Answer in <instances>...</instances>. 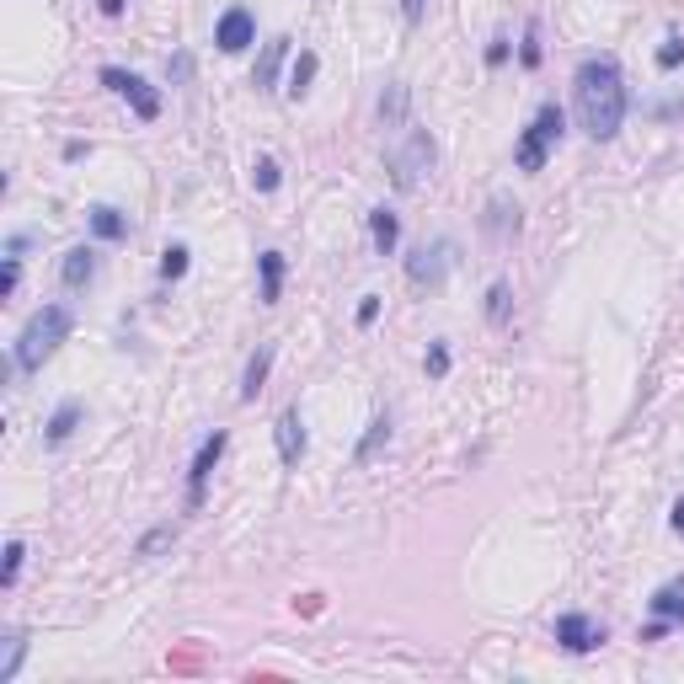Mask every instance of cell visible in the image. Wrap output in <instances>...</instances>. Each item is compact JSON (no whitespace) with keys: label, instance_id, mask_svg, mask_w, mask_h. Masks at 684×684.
Wrapping results in <instances>:
<instances>
[{"label":"cell","instance_id":"obj_19","mask_svg":"<svg viewBox=\"0 0 684 684\" xmlns=\"http://www.w3.org/2000/svg\"><path fill=\"white\" fill-rule=\"evenodd\" d=\"M91 230H97L102 241H123L129 236V214H118L113 204H97L91 209Z\"/></svg>","mask_w":684,"mask_h":684},{"label":"cell","instance_id":"obj_21","mask_svg":"<svg viewBox=\"0 0 684 684\" xmlns=\"http://www.w3.org/2000/svg\"><path fill=\"white\" fill-rule=\"evenodd\" d=\"M385 439H391V417H375V423H369V433L359 439V449H353V460L369 465V460L380 455V444H385Z\"/></svg>","mask_w":684,"mask_h":684},{"label":"cell","instance_id":"obj_4","mask_svg":"<svg viewBox=\"0 0 684 684\" xmlns=\"http://www.w3.org/2000/svg\"><path fill=\"white\" fill-rule=\"evenodd\" d=\"M562 134H567V113L556 102H546L535 113V123L519 134V145H513V161H519V171H546V155L551 145H562Z\"/></svg>","mask_w":684,"mask_h":684},{"label":"cell","instance_id":"obj_34","mask_svg":"<svg viewBox=\"0 0 684 684\" xmlns=\"http://www.w3.org/2000/svg\"><path fill=\"white\" fill-rule=\"evenodd\" d=\"M17 278H22V262H17V257H6V273H0V294L17 289Z\"/></svg>","mask_w":684,"mask_h":684},{"label":"cell","instance_id":"obj_12","mask_svg":"<svg viewBox=\"0 0 684 684\" xmlns=\"http://www.w3.org/2000/svg\"><path fill=\"white\" fill-rule=\"evenodd\" d=\"M59 278H65V289H86L97 278V252L91 246H70L65 262H59Z\"/></svg>","mask_w":684,"mask_h":684},{"label":"cell","instance_id":"obj_9","mask_svg":"<svg viewBox=\"0 0 684 684\" xmlns=\"http://www.w3.org/2000/svg\"><path fill=\"white\" fill-rule=\"evenodd\" d=\"M556 642H562L567 652H594V647L604 642V626H594V620H588V615H578V610H572V615H562V620H556Z\"/></svg>","mask_w":684,"mask_h":684},{"label":"cell","instance_id":"obj_8","mask_svg":"<svg viewBox=\"0 0 684 684\" xmlns=\"http://www.w3.org/2000/svg\"><path fill=\"white\" fill-rule=\"evenodd\" d=\"M225 433H209L204 444H198V455H193V471H188V508H198L204 503V487H209V476H214V465H220V455H225Z\"/></svg>","mask_w":684,"mask_h":684},{"label":"cell","instance_id":"obj_3","mask_svg":"<svg viewBox=\"0 0 684 684\" xmlns=\"http://www.w3.org/2000/svg\"><path fill=\"white\" fill-rule=\"evenodd\" d=\"M433 161H439V145H433L428 129H401V139L385 150V171H391L396 193H417L423 182L433 177Z\"/></svg>","mask_w":684,"mask_h":684},{"label":"cell","instance_id":"obj_1","mask_svg":"<svg viewBox=\"0 0 684 684\" xmlns=\"http://www.w3.org/2000/svg\"><path fill=\"white\" fill-rule=\"evenodd\" d=\"M572 97H578V118L594 139H615L626 123V81H620L615 59H583L572 75Z\"/></svg>","mask_w":684,"mask_h":684},{"label":"cell","instance_id":"obj_15","mask_svg":"<svg viewBox=\"0 0 684 684\" xmlns=\"http://www.w3.org/2000/svg\"><path fill=\"white\" fill-rule=\"evenodd\" d=\"M81 412H86V407H81V401H75V396H70V401H59V407H54V417H49V428H43V439H49V444H65L70 433L81 428Z\"/></svg>","mask_w":684,"mask_h":684},{"label":"cell","instance_id":"obj_16","mask_svg":"<svg viewBox=\"0 0 684 684\" xmlns=\"http://www.w3.org/2000/svg\"><path fill=\"white\" fill-rule=\"evenodd\" d=\"M273 342H262V348L252 353V364H246V380H241V401H257V391L268 385V369H273Z\"/></svg>","mask_w":684,"mask_h":684},{"label":"cell","instance_id":"obj_18","mask_svg":"<svg viewBox=\"0 0 684 684\" xmlns=\"http://www.w3.org/2000/svg\"><path fill=\"white\" fill-rule=\"evenodd\" d=\"M257 268H262V305H278V294H284V252H262Z\"/></svg>","mask_w":684,"mask_h":684},{"label":"cell","instance_id":"obj_30","mask_svg":"<svg viewBox=\"0 0 684 684\" xmlns=\"http://www.w3.org/2000/svg\"><path fill=\"white\" fill-rule=\"evenodd\" d=\"M423 369H428L433 380H444V375H449V348H444V342H433V348H428V359H423Z\"/></svg>","mask_w":684,"mask_h":684},{"label":"cell","instance_id":"obj_29","mask_svg":"<svg viewBox=\"0 0 684 684\" xmlns=\"http://www.w3.org/2000/svg\"><path fill=\"white\" fill-rule=\"evenodd\" d=\"M684 65V38H663L658 49V70H679Z\"/></svg>","mask_w":684,"mask_h":684},{"label":"cell","instance_id":"obj_10","mask_svg":"<svg viewBox=\"0 0 684 684\" xmlns=\"http://www.w3.org/2000/svg\"><path fill=\"white\" fill-rule=\"evenodd\" d=\"M273 439H278V460L289 465H300V455H305V423H300V407H289L284 417H278V428H273Z\"/></svg>","mask_w":684,"mask_h":684},{"label":"cell","instance_id":"obj_2","mask_svg":"<svg viewBox=\"0 0 684 684\" xmlns=\"http://www.w3.org/2000/svg\"><path fill=\"white\" fill-rule=\"evenodd\" d=\"M70 326H75L70 305H43V310H33V321H27L22 337H17V369H22V375H38V369L54 359L59 342L70 337Z\"/></svg>","mask_w":684,"mask_h":684},{"label":"cell","instance_id":"obj_25","mask_svg":"<svg viewBox=\"0 0 684 684\" xmlns=\"http://www.w3.org/2000/svg\"><path fill=\"white\" fill-rule=\"evenodd\" d=\"M508 300H513L508 284H492V289H487V321H492V326L508 321Z\"/></svg>","mask_w":684,"mask_h":684},{"label":"cell","instance_id":"obj_26","mask_svg":"<svg viewBox=\"0 0 684 684\" xmlns=\"http://www.w3.org/2000/svg\"><path fill=\"white\" fill-rule=\"evenodd\" d=\"M22 562H27V546H22V540H11V546H6V572H0V583H6V588H17Z\"/></svg>","mask_w":684,"mask_h":684},{"label":"cell","instance_id":"obj_7","mask_svg":"<svg viewBox=\"0 0 684 684\" xmlns=\"http://www.w3.org/2000/svg\"><path fill=\"white\" fill-rule=\"evenodd\" d=\"M214 43H220L225 54H241V49H252L257 43V17L246 6H230L220 22H214Z\"/></svg>","mask_w":684,"mask_h":684},{"label":"cell","instance_id":"obj_24","mask_svg":"<svg viewBox=\"0 0 684 684\" xmlns=\"http://www.w3.org/2000/svg\"><path fill=\"white\" fill-rule=\"evenodd\" d=\"M182 273H188V246H166V252H161V278H166V284H177Z\"/></svg>","mask_w":684,"mask_h":684},{"label":"cell","instance_id":"obj_36","mask_svg":"<svg viewBox=\"0 0 684 684\" xmlns=\"http://www.w3.org/2000/svg\"><path fill=\"white\" fill-rule=\"evenodd\" d=\"M503 59H508V38H492V43H487V65L497 70Z\"/></svg>","mask_w":684,"mask_h":684},{"label":"cell","instance_id":"obj_32","mask_svg":"<svg viewBox=\"0 0 684 684\" xmlns=\"http://www.w3.org/2000/svg\"><path fill=\"white\" fill-rule=\"evenodd\" d=\"M375 316H380V294H364L359 300V326H375Z\"/></svg>","mask_w":684,"mask_h":684},{"label":"cell","instance_id":"obj_11","mask_svg":"<svg viewBox=\"0 0 684 684\" xmlns=\"http://www.w3.org/2000/svg\"><path fill=\"white\" fill-rule=\"evenodd\" d=\"M481 230H487L492 241H508L513 230H519V204H513L508 193H497L487 204V214H481Z\"/></svg>","mask_w":684,"mask_h":684},{"label":"cell","instance_id":"obj_13","mask_svg":"<svg viewBox=\"0 0 684 684\" xmlns=\"http://www.w3.org/2000/svg\"><path fill=\"white\" fill-rule=\"evenodd\" d=\"M284 59H289V38H273L268 49H262V59H257V70H252V86H257V91H273V81H278V70H284Z\"/></svg>","mask_w":684,"mask_h":684},{"label":"cell","instance_id":"obj_23","mask_svg":"<svg viewBox=\"0 0 684 684\" xmlns=\"http://www.w3.org/2000/svg\"><path fill=\"white\" fill-rule=\"evenodd\" d=\"M171 540H177V524H155V530L134 546V556H161V551L171 546Z\"/></svg>","mask_w":684,"mask_h":684},{"label":"cell","instance_id":"obj_17","mask_svg":"<svg viewBox=\"0 0 684 684\" xmlns=\"http://www.w3.org/2000/svg\"><path fill=\"white\" fill-rule=\"evenodd\" d=\"M369 236H375V252L380 257H391L396 241H401V220H396L391 209H375V214H369Z\"/></svg>","mask_w":684,"mask_h":684},{"label":"cell","instance_id":"obj_6","mask_svg":"<svg viewBox=\"0 0 684 684\" xmlns=\"http://www.w3.org/2000/svg\"><path fill=\"white\" fill-rule=\"evenodd\" d=\"M102 86H107V91H118V97H123V102H129V107H134V113H139V118H145V123H155V118H161V97H155V91H150L145 81H139V75H134V70H118V65H102Z\"/></svg>","mask_w":684,"mask_h":684},{"label":"cell","instance_id":"obj_28","mask_svg":"<svg viewBox=\"0 0 684 684\" xmlns=\"http://www.w3.org/2000/svg\"><path fill=\"white\" fill-rule=\"evenodd\" d=\"M252 182H257V193H273V188H278V161H268V155H262V161L252 166Z\"/></svg>","mask_w":684,"mask_h":684},{"label":"cell","instance_id":"obj_5","mask_svg":"<svg viewBox=\"0 0 684 684\" xmlns=\"http://www.w3.org/2000/svg\"><path fill=\"white\" fill-rule=\"evenodd\" d=\"M449 268H455V241H449V236H433V241H423L407 257V278L417 289H439Z\"/></svg>","mask_w":684,"mask_h":684},{"label":"cell","instance_id":"obj_37","mask_svg":"<svg viewBox=\"0 0 684 684\" xmlns=\"http://www.w3.org/2000/svg\"><path fill=\"white\" fill-rule=\"evenodd\" d=\"M97 6L107 11V17H118V11H123V6H129V0H97Z\"/></svg>","mask_w":684,"mask_h":684},{"label":"cell","instance_id":"obj_20","mask_svg":"<svg viewBox=\"0 0 684 684\" xmlns=\"http://www.w3.org/2000/svg\"><path fill=\"white\" fill-rule=\"evenodd\" d=\"M407 102H412V91L407 86H385V97H380V118L391 123V129H407Z\"/></svg>","mask_w":684,"mask_h":684},{"label":"cell","instance_id":"obj_27","mask_svg":"<svg viewBox=\"0 0 684 684\" xmlns=\"http://www.w3.org/2000/svg\"><path fill=\"white\" fill-rule=\"evenodd\" d=\"M22 652H27V642H22V636H6V663H0V684H11V679H17V668H22Z\"/></svg>","mask_w":684,"mask_h":684},{"label":"cell","instance_id":"obj_31","mask_svg":"<svg viewBox=\"0 0 684 684\" xmlns=\"http://www.w3.org/2000/svg\"><path fill=\"white\" fill-rule=\"evenodd\" d=\"M519 59H524V70L540 65V33H535V22L524 27V49H519Z\"/></svg>","mask_w":684,"mask_h":684},{"label":"cell","instance_id":"obj_14","mask_svg":"<svg viewBox=\"0 0 684 684\" xmlns=\"http://www.w3.org/2000/svg\"><path fill=\"white\" fill-rule=\"evenodd\" d=\"M652 615L668 620V626H684V578L663 583L658 594H652Z\"/></svg>","mask_w":684,"mask_h":684},{"label":"cell","instance_id":"obj_38","mask_svg":"<svg viewBox=\"0 0 684 684\" xmlns=\"http://www.w3.org/2000/svg\"><path fill=\"white\" fill-rule=\"evenodd\" d=\"M674 530L684 535V497H679V503H674Z\"/></svg>","mask_w":684,"mask_h":684},{"label":"cell","instance_id":"obj_35","mask_svg":"<svg viewBox=\"0 0 684 684\" xmlns=\"http://www.w3.org/2000/svg\"><path fill=\"white\" fill-rule=\"evenodd\" d=\"M166 75H171V81H188V75H193V59H188V54H177V59L166 65Z\"/></svg>","mask_w":684,"mask_h":684},{"label":"cell","instance_id":"obj_22","mask_svg":"<svg viewBox=\"0 0 684 684\" xmlns=\"http://www.w3.org/2000/svg\"><path fill=\"white\" fill-rule=\"evenodd\" d=\"M316 70H321V59L305 49L300 59H294V70H289V97H305V91H310V81H316Z\"/></svg>","mask_w":684,"mask_h":684},{"label":"cell","instance_id":"obj_33","mask_svg":"<svg viewBox=\"0 0 684 684\" xmlns=\"http://www.w3.org/2000/svg\"><path fill=\"white\" fill-rule=\"evenodd\" d=\"M401 17H407V27H417L428 17V0H401Z\"/></svg>","mask_w":684,"mask_h":684}]
</instances>
